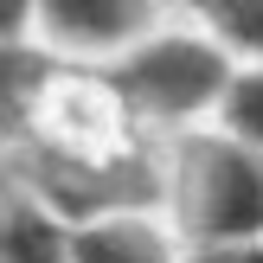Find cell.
Returning a JSON list of instances; mask_svg holds the SVG:
<instances>
[{"label":"cell","instance_id":"52a82bcc","mask_svg":"<svg viewBox=\"0 0 263 263\" xmlns=\"http://www.w3.org/2000/svg\"><path fill=\"white\" fill-rule=\"evenodd\" d=\"M231 141H244V148L263 154V58H238V71H231V90L225 103H218V122Z\"/></svg>","mask_w":263,"mask_h":263},{"label":"cell","instance_id":"3957f363","mask_svg":"<svg viewBox=\"0 0 263 263\" xmlns=\"http://www.w3.org/2000/svg\"><path fill=\"white\" fill-rule=\"evenodd\" d=\"M174 13V0H13V39L39 45L58 64L103 71Z\"/></svg>","mask_w":263,"mask_h":263},{"label":"cell","instance_id":"ba28073f","mask_svg":"<svg viewBox=\"0 0 263 263\" xmlns=\"http://www.w3.org/2000/svg\"><path fill=\"white\" fill-rule=\"evenodd\" d=\"M186 263H263V238H238V244H186Z\"/></svg>","mask_w":263,"mask_h":263},{"label":"cell","instance_id":"7a4b0ae2","mask_svg":"<svg viewBox=\"0 0 263 263\" xmlns=\"http://www.w3.org/2000/svg\"><path fill=\"white\" fill-rule=\"evenodd\" d=\"M161 205L186 244H238L263 238V154L231 141L225 128H193L167 141Z\"/></svg>","mask_w":263,"mask_h":263},{"label":"cell","instance_id":"6da1fadb","mask_svg":"<svg viewBox=\"0 0 263 263\" xmlns=\"http://www.w3.org/2000/svg\"><path fill=\"white\" fill-rule=\"evenodd\" d=\"M231 58L205 26L193 20H167L154 26L141 45H128L116 64H103V77L116 84L122 109L148 128L154 141H174V135H193V128H212L218 122V103L231 90Z\"/></svg>","mask_w":263,"mask_h":263},{"label":"cell","instance_id":"8992f818","mask_svg":"<svg viewBox=\"0 0 263 263\" xmlns=\"http://www.w3.org/2000/svg\"><path fill=\"white\" fill-rule=\"evenodd\" d=\"M180 20L205 26L231 58H263V0H174Z\"/></svg>","mask_w":263,"mask_h":263},{"label":"cell","instance_id":"277c9868","mask_svg":"<svg viewBox=\"0 0 263 263\" xmlns=\"http://www.w3.org/2000/svg\"><path fill=\"white\" fill-rule=\"evenodd\" d=\"M71 263H186V231L167 205H109L77 218Z\"/></svg>","mask_w":263,"mask_h":263},{"label":"cell","instance_id":"5b68a950","mask_svg":"<svg viewBox=\"0 0 263 263\" xmlns=\"http://www.w3.org/2000/svg\"><path fill=\"white\" fill-rule=\"evenodd\" d=\"M71 231L77 218L64 205L13 180L7 212H0V263H71Z\"/></svg>","mask_w":263,"mask_h":263}]
</instances>
